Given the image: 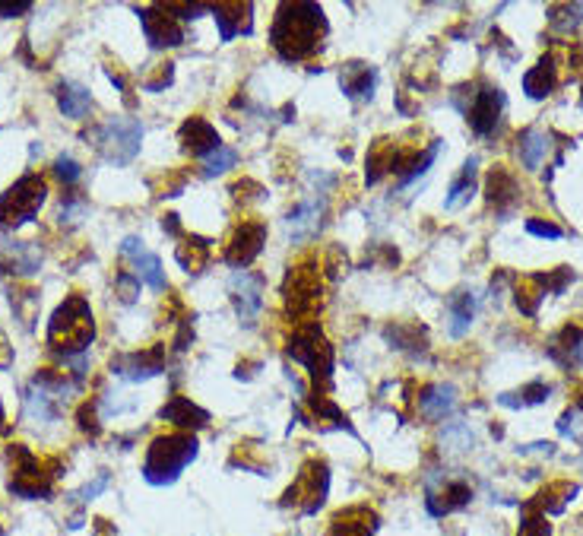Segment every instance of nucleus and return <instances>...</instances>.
Returning a JSON list of instances; mask_svg holds the SVG:
<instances>
[{"label": "nucleus", "mask_w": 583, "mask_h": 536, "mask_svg": "<svg viewBox=\"0 0 583 536\" xmlns=\"http://www.w3.org/2000/svg\"><path fill=\"white\" fill-rule=\"evenodd\" d=\"M324 32H327V23H324L321 7L289 4L279 10L273 32H270V42L286 61H302L311 51L321 48Z\"/></svg>", "instance_id": "nucleus-1"}, {"label": "nucleus", "mask_w": 583, "mask_h": 536, "mask_svg": "<svg viewBox=\"0 0 583 536\" xmlns=\"http://www.w3.org/2000/svg\"><path fill=\"white\" fill-rule=\"evenodd\" d=\"M92 337H96V324H92V311H89L86 299L70 295L51 318V327H48L51 346L64 349V359H70L73 353H83V349L92 343Z\"/></svg>", "instance_id": "nucleus-2"}, {"label": "nucleus", "mask_w": 583, "mask_h": 536, "mask_svg": "<svg viewBox=\"0 0 583 536\" xmlns=\"http://www.w3.org/2000/svg\"><path fill=\"white\" fill-rule=\"evenodd\" d=\"M194 457H197V438H191V435H162L146 451L143 476L153 486L172 483V479H178V473L191 464Z\"/></svg>", "instance_id": "nucleus-3"}, {"label": "nucleus", "mask_w": 583, "mask_h": 536, "mask_svg": "<svg viewBox=\"0 0 583 536\" xmlns=\"http://www.w3.org/2000/svg\"><path fill=\"white\" fill-rule=\"evenodd\" d=\"M45 197H48V184L39 175H23L4 197H0V226L16 229V226L29 223V219L42 210Z\"/></svg>", "instance_id": "nucleus-4"}, {"label": "nucleus", "mask_w": 583, "mask_h": 536, "mask_svg": "<svg viewBox=\"0 0 583 536\" xmlns=\"http://www.w3.org/2000/svg\"><path fill=\"white\" fill-rule=\"evenodd\" d=\"M289 356L295 362H302L314 381L321 378L324 384H330V378H333V349L324 340L321 327L311 324V327L295 330V337L289 340Z\"/></svg>", "instance_id": "nucleus-5"}, {"label": "nucleus", "mask_w": 583, "mask_h": 536, "mask_svg": "<svg viewBox=\"0 0 583 536\" xmlns=\"http://www.w3.org/2000/svg\"><path fill=\"white\" fill-rule=\"evenodd\" d=\"M13 457V479H10V489L23 498H48L51 495V476L48 467L42 464L39 457H32L26 448H10Z\"/></svg>", "instance_id": "nucleus-6"}, {"label": "nucleus", "mask_w": 583, "mask_h": 536, "mask_svg": "<svg viewBox=\"0 0 583 536\" xmlns=\"http://www.w3.org/2000/svg\"><path fill=\"white\" fill-rule=\"evenodd\" d=\"M140 140H143V127L130 118H108L99 131V150L111 162H130L140 153Z\"/></svg>", "instance_id": "nucleus-7"}, {"label": "nucleus", "mask_w": 583, "mask_h": 536, "mask_svg": "<svg viewBox=\"0 0 583 536\" xmlns=\"http://www.w3.org/2000/svg\"><path fill=\"white\" fill-rule=\"evenodd\" d=\"M504 112V92L495 86H485L482 92H476V86H469V102L463 105L466 121L473 124V131L479 137H488L498 127Z\"/></svg>", "instance_id": "nucleus-8"}, {"label": "nucleus", "mask_w": 583, "mask_h": 536, "mask_svg": "<svg viewBox=\"0 0 583 536\" xmlns=\"http://www.w3.org/2000/svg\"><path fill=\"white\" fill-rule=\"evenodd\" d=\"M327 489H330L327 467L317 464V460H311V464L302 470V476L295 479V486L286 492V505H298L302 511H317V508L324 505Z\"/></svg>", "instance_id": "nucleus-9"}, {"label": "nucleus", "mask_w": 583, "mask_h": 536, "mask_svg": "<svg viewBox=\"0 0 583 536\" xmlns=\"http://www.w3.org/2000/svg\"><path fill=\"white\" fill-rule=\"evenodd\" d=\"M229 292H232V302L238 308V318L244 324H254L260 308H263V280L260 276H254L248 270H235Z\"/></svg>", "instance_id": "nucleus-10"}, {"label": "nucleus", "mask_w": 583, "mask_h": 536, "mask_svg": "<svg viewBox=\"0 0 583 536\" xmlns=\"http://www.w3.org/2000/svg\"><path fill=\"white\" fill-rule=\"evenodd\" d=\"M321 302V276L314 267H298L292 270L289 283H286V305L295 314L314 311V305Z\"/></svg>", "instance_id": "nucleus-11"}, {"label": "nucleus", "mask_w": 583, "mask_h": 536, "mask_svg": "<svg viewBox=\"0 0 583 536\" xmlns=\"http://www.w3.org/2000/svg\"><path fill=\"white\" fill-rule=\"evenodd\" d=\"M263 242H267V226H260V223H241V229L235 232L229 251H225V261H229L232 267H238V270H244L260 254Z\"/></svg>", "instance_id": "nucleus-12"}, {"label": "nucleus", "mask_w": 583, "mask_h": 536, "mask_svg": "<svg viewBox=\"0 0 583 536\" xmlns=\"http://www.w3.org/2000/svg\"><path fill=\"white\" fill-rule=\"evenodd\" d=\"M121 254L134 261V267H137V280H143L149 289H156V292L165 289V273H162L159 257H156L153 251H146L140 238H124Z\"/></svg>", "instance_id": "nucleus-13"}, {"label": "nucleus", "mask_w": 583, "mask_h": 536, "mask_svg": "<svg viewBox=\"0 0 583 536\" xmlns=\"http://www.w3.org/2000/svg\"><path fill=\"white\" fill-rule=\"evenodd\" d=\"M162 365H165V346H156V349H146V353L121 356L111 368H115V375H121L127 381H143V378L159 375Z\"/></svg>", "instance_id": "nucleus-14"}, {"label": "nucleus", "mask_w": 583, "mask_h": 536, "mask_svg": "<svg viewBox=\"0 0 583 536\" xmlns=\"http://www.w3.org/2000/svg\"><path fill=\"white\" fill-rule=\"evenodd\" d=\"M140 23H143V32H146V42L153 48H175V45L184 42V32L172 16H168V10H165V16L159 10H143Z\"/></svg>", "instance_id": "nucleus-15"}, {"label": "nucleus", "mask_w": 583, "mask_h": 536, "mask_svg": "<svg viewBox=\"0 0 583 536\" xmlns=\"http://www.w3.org/2000/svg\"><path fill=\"white\" fill-rule=\"evenodd\" d=\"M469 498H473V489H469L463 479L444 476V483L438 489L435 486L428 489V511L441 517V514H450V511L469 505Z\"/></svg>", "instance_id": "nucleus-16"}, {"label": "nucleus", "mask_w": 583, "mask_h": 536, "mask_svg": "<svg viewBox=\"0 0 583 536\" xmlns=\"http://www.w3.org/2000/svg\"><path fill=\"white\" fill-rule=\"evenodd\" d=\"M549 356L561 365V368H577L583 362V327L568 324L549 340Z\"/></svg>", "instance_id": "nucleus-17"}, {"label": "nucleus", "mask_w": 583, "mask_h": 536, "mask_svg": "<svg viewBox=\"0 0 583 536\" xmlns=\"http://www.w3.org/2000/svg\"><path fill=\"white\" fill-rule=\"evenodd\" d=\"M485 194H488V203H492V207H498L501 213H507V210L520 203V184L514 181V175L507 172L504 165H498V169L488 175Z\"/></svg>", "instance_id": "nucleus-18"}, {"label": "nucleus", "mask_w": 583, "mask_h": 536, "mask_svg": "<svg viewBox=\"0 0 583 536\" xmlns=\"http://www.w3.org/2000/svg\"><path fill=\"white\" fill-rule=\"evenodd\" d=\"M321 213H324V203H314V200L298 203L286 219V235L292 242H305V238H311L321 229Z\"/></svg>", "instance_id": "nucleus-19"}, {"label": "nucleus", "mask_w": 583, "mask_h": 536, "mask_svg": "<svg viewBox=\"0 0 583 536\" xmlns=\"http://www.w3.org/2000/svg\"><path fill=\"white\" fill-rule=\"evenodd\" d=\"M555 86H558V61H555V54H545V58L523 77V89L530 99H545V96H552Z\"/></svg>", "instance_id": "nucleus-20"}, {"label": "nucleus", "mask_w": 583, "mask_h": 536, "mask_svg": "<svg viewBox=\"0 0 583 536\" xmlns=\"http://www.w3.org/2000/svg\"><path fill=\"white\" fill-rule=\"evenodd\" d=\"M181 143H184V150H191V156H210L222 146L213 124H206L203 118H191L181 127Z\"/></svg>", "instance_id": "nucleus-21"}, {"label": "nucleus", "mask_w": 583, "mask_h": 536, "mask_svg": "<svg viewBox=\"0 0 583 536\" xmlns=\"http://www.w3.org/2000/svg\"><path fill=\"white\" fill-rule=\"evenodd\" d=\"M454 406H457V391L450 384H431V387H425L422 397H419L422 416L435 419V422L454 413Z\"/></svg>", "instance_id": "nucleus-22"}, {"label": "nucleus", "mask_w": 583, "mask_h": 536, "mask_svg": "<svg viewBox=\"0 0 583 536\" xmlns=\"http://www.w3.org/2000/svg\"><path fill=\"white\" fill-rule=\"evenodd\" d=\"M374 533V514L368 508H349L330 521L327 536H371Z\"/></svg>", "instance_id": "nucleus-23"}, {"label": "nucleus", "mask_w": 583, "mask_h": 536, "mask_svg": "<svg viewBox=\"0 0 583 536\" xmlns=\"http://www.w3.org/2000/svg\"><path fill=\"white\" fill-rule=\"evenodd\" d=\"M213 13L225 42L235 39L238 32H251V4H216Z\"/></svg>", "instance_id": "nucleus-24"}, {"label": "nucleus", "mask_w": 583, "mask_h": 536, "mask_svg": "<svg viewBox=\"0 0 583 536\" xmlns=\"http://www.w3.org/2000/svg\"><path fill=\"white\" fill-rule=\"evenodd\" d=\"M549 146H552L549 143V134L539 131V127H530V131H523L517 150H520V159H523L526 169L536 172L539 165L545 162V156H549Z\"/></svg>", "instance_id": "nucleus-25"}, {"label": "nucleus", "mask_w": 583, "mask_h": 536, "mask_svg": "<svg viewBox=\"0 0 583 536\" xmlns=\"http://www.w3.org/2000/svg\"><path fill=\"white\" fill-rule=\"evenodd\" d=\"M447 318H450V324H447L450 337H463L469 330V324H473V318H476V299L473 295L457 292L454 299L447 302Z\"/></svg>", "instance_id": "nucleus-26"}, {"label": "nucleus", "mask_w": 583, "mask_h": 536, "mask_svg": "<svg viewBox=\"0 0 583 536\" xmlns=\"http://www.w3.org/2000/svg\"><path fill=\"white\" fill-rule=\"evenodd\" d=\"M577 495V486L574 483H549L536 498L533 505L542 511V514H561L564 508H568V502Z\"/></svg>", "instance_id": "nucleus-27"}, {"label": "nucleus", "mask_w": 583, "mask_h": 536, "mask_svg": "<svg viewBox=\"0 0 583 536\" xmlns=\"http://www.w3.org/2000/svg\"><path fill=\"white\" fill-rule=\"evenodd\" d=\"M162 419H168V422H175V425H206L210 422V416H206L200 406H194L187 397H172V403H165L162 406V413H159Z\"/></svg>", "instance_id": "nucleus-28"}, {"label": "nucleus", "mask_w": 583, "mask_h": 536, "mask_svg": "<svg viewBox=\"0 0 583 536\" xmlns=\"http://www.w3.org/2000/svg\"><path fill=\"white\" fill-rule=\"evenodd\" d=\"M58 105L67 118H86V112L92 108V96H89V89L77 83H64L58 92Z\"/></svg>", "instance_id": "nucleus-29"}, {"label": "nucleus", "mask_w": 583, "mask_h": 536, "mask_svg": "<svg viewBox=\"0 0 583 536\" xmlns=\"http://www.w3.org/2000/svg\"><path fill=\"white\" fill-rule=\"evenodd\" d=\"M343 92L352 99H365L371 96V89H374V70L365 67V64H349L343 70Z\"/></svg>", "instance_id": "nucleus-30"}, {"label": "nucleus", "mask_w": 583, "mask_h": 536, "mask_svg": "<svg viewBox=\"0 0 583 536\" xmlns=\"http://www.w3.org/2000/svg\"><path fill=\"white\" fill-rule=\"evenodd\" d=\"M473 191H476V159H469V162L463 165L460 178H457L454 184H450V194H447V200H444V207H447V210L463 207V203H469V197H473Z\"/></svg>", "instance_id": "nucleus-31"}, {"label": "nucleus", "mask_w": 583, "mask_h": 536, "mask_svg": "<svg viewBox=\"0 0 583 536\" xmlns=\"http://www.w3.org/2000/svg\"><path fill=\"white\" fill-rule=\"evenodd\" d=\"M206 257H210V245L200 242V238H187L184 245H178V264L187 273H200V267L206 264Z\"/></svg>", "instance_id": "nucleus-32"}, {"label": "nucleus", "mask_w": 583, "mask_h": 536, "mask_svg": "<svg viewBox=\"0 0 583 536\" xmlns=\"http://www.w3.org/2000/svg\"><path fill=\"white\" fill-rule=\"evenodd\" d=\"M520 536H552L549 521H545V514L533 502H526L520 511Z\"/></svg>", "instance_id": "nucleus-33"}, {"label": "nucleus", "mask_w": 583, "mask_h": 536, "mask_svg": "<svg viewBox=\"0 0 583 536\" xmlns=\"http://www.w3.org/2000/svg\"><path fill=\"white\" fill-rule=\"evenodd\" d=\"M549 394H552V387H549V384L533 381L530 387H523L520 394H504L501 403H504V406H533V403L549 400Z\"/></svg>", "instance_id": "nucleus-34"}, {"label": "nucleus", "mask_w": 583, "mask_h": 536, "mask_svg": "<svg viewBox=\"0 0 583 536\" xmlns=\"http://www.w3.org/2000/svg\"><path fill=\"white\" fill-rule=\"evenodd\" d=\"M235 159H238V153L232 150V146H219V150H213L210 156H206L203 172H206V175H222V172H229V169H232Z\"/></svg>", "instance_id": "nucleus-35"}, {"label": "nucleus", "mask_w": 583, "mask_h": 536, "mask_svg": "<svg viewBox=\"0 0 583 536\" xmlns=\"http://www.w3.org/2000/svg\"><path fill=\"white\" fill-rule=\"evenodd\" d=\"M54 172H58V178L61 181H67V184H77L80 181V175H83V169L77 162H73L70 156H61L58 162H54Z\"/></svg>", "instance_id": "nucleus-36"}, {"label": "nucleus", "mask_w": 583, "mask_h": 536, "mask_svg": "<svg viewBox=\"0 0 583 536\" xmlns=\"http://www.w3.org/2000/svg\"><path fill=\"white\" fill-rule=\"evenodd\" d=\"M526 232L530 235H539V238H561V229L552 226V223H539V219H530L526 223Z\"/></svg>", "instance_id": "nucleus-37"}, {"label": "nucleus", "mask_w": 583, "mask_h": 536, "mask_svg": "<svg viewBox=\"0 0 583 536\" xmlns=\"http://www.w3.org/2000/svg\"><path fill=\"white\" fill-rule=\"evenodd\" d=\"M105 486H108V476H105V473H99V476H96V483H92V486H83L77 498H80V502H89V498H96Z\"/></svg>", "instance_id": "nucleus-38"}, {"label": "nucleus", "mask_w": 583, "mask_h": 536, "mask_svg": "<svg viewBox=\"0 0 583 536\" xmlns=\"http://www.w3.org/2000/svg\"><path fill=\"white\" fill-rule=\"evenodd\" d=\"M29 10V4H16V7H0V13L4 16H16V13H26Z\"/></svg>", "instance_id": "nucleus-39"}, {"label": "nucleus", "mask_w": 583, "mask_h": 536, "mask_svg": "<svg viewBox=\"0 0 583 536\" xmlns=\"http://www.w3.org/2000/svg\"><path fill=\"white\" fill-rule=\"evenodd\" d=\"M577 410L583 413V391H580V400H577Z\"/></svg>", "instance_id": "nucleus-40"}, {"label": "nucleus", "mask_w": 583, "mask_h": 536, "mask_svg": "<svg viewBox=\"0 0 583 536\" xmlns=\"http://www.w3.org/2000/svg\"><path fill=\"white\" fill-rule=\"evenodd\" d=\"M0 422H4V410H0Z\"/></svg>", "instance_id": "nucleus-41"}]
</instances>
